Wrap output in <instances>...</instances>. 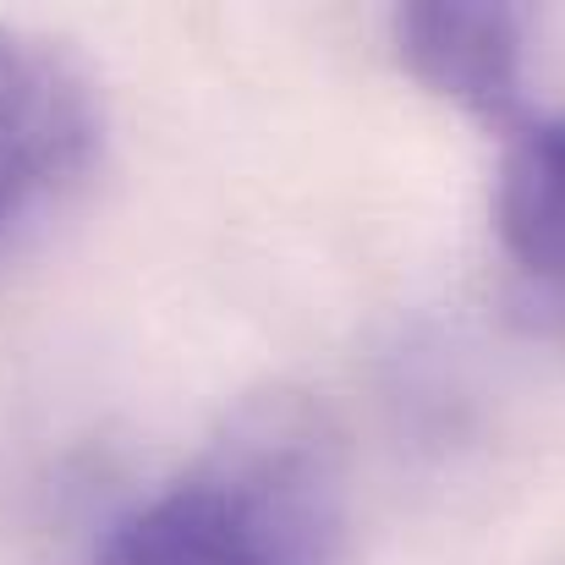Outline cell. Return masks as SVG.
Segmentation results:
<instances>
[{
  "label": "cell",
  "instance_id": "1",
  "mask_svg": "<svg viewBox=\"0 0 565 565\" xmlns=\"http://www.w3.org/2000/svg\"><path fill=\"white\" fill-rule=\"evenodd\" d=\"M341 467L313 412H242L182 478L138 500L88 565H335Z\"/></svg>",
  "mask_w": 565,
  "mask_h": 565
},
{
  "label": "cell",
  "instance_id": "3",
  "mask_svg": "<svg viewBox=\"0 0 565 565\" xmlns=\"http://www.w3.org/2000/svg\"><path fill=\"white\" fill-rule=\"evenodd\" d=\"M406 72L478 121H527V17L483 0H423L395 11Z\"/></svg>",
  "mask_w": 565,
  "mask_h": 565
},
{
  "label": "cell",
  "instance_id": "2",
  "mask_svg": "<svg viewBox=\"0 0 565 565\" xmlns=\"http://www.w3.org/2000/svg\"><path fill=\"white\" fill-rule=\"evenodd\" d=\"M94 154V83L50 39L0 28V247H11L77 188Z\"/></svg>",
  "mask_w": 565,
  "mask_h": 565
},
{
  "label": "cell",
  "instance_id": "4",
  "mask_svg": "<svg viewBox=\"0 0 565 565\" xmlns=\"http://www.w3.org/2000/svg\"><path fill=\"white\" fill-rule=\"evenodd\" d=\"M494 231L539 302L565 313V116L511 127L494 182Z\"/></svg>",
  "mask_w": 565,
  "mask_h": 565
}]
</instances>
